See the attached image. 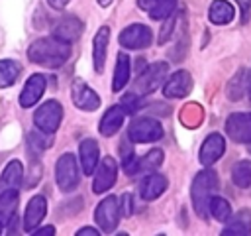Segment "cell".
I'll list each match as a JSON object with an SVG mask.
<instances>
[{
	"instance_id": "cell-36",
	"label": "cell",
	"mask_w": 251,
	"mask_h": 236,
	"mask_svg": "<svg viewBox=\"0 0 251 236\" xmlns=\"http://www.w3.org/2000/svg\"><path fill=\"white\" fill-rule=\"evenodd\" d=\"M69 2H71V0H47V4H49L51 8H55V10H63Z\"/></svg>"
},
{
	"instance_id": "cell-15",
	"label": "cell",
	"mask_w": 251,
	"mask_h": 236,
	"mask_svg": "<svg viewBox=\"0 0 251 236\" xmlns=\"http://www.w3.org/2000/svg\"><path fill=\"white\" fill-rule=\"evenodd\" d=\"M224 151H226V140H224V136H220V134L214 132L200 146L198 159H200L202 165H214L224 155Z\"/></svg>"
},
{
	"instance_id": "cell-25",
	"label": "cell",
	"mask_w": 251,
	"mask_h": 236,
	"mask_svg": "<svg viewBox=\"0 0 251 236\" xmlns=\"http://www.w3.org/2000/svg\"><path fill=\"white\" fill-rule=\"evenodd\" d=\"M16 208H18V191L0 193V224L4 228L14 220Z\"/></svg>"
},
{
	"instance_id": "cell-14",
	"label": "cell",
	"mask_w": 251,
	"mask_h": 236,
	"mask_svg": "<svg viewBox=\"0 0 251 236\" xmlns=\"http://www.w3.org/2000/svg\"><path fill=\"white\" fill-rule=\"evenodd\" d=\"M190 90H192V77H190L188 71H176V73H173L167 79L165 87H163V94L167 98H182Z\"/></svg>"
},
{
	"instance_id": "cell-27",
	"label": "cell",
	"mask_w": 251,
	"mask_h": 236,
	"mask_svg": "<svg viewBox=\"0 0 251 236\" xmlns=\"http://www.w3.org/2000/svg\"><path fill=\"white\" fill-rule=\"evenodd\" d=\"M247 87H249V71L239 69L227 85V98L229 100H239L247 92Z\"/></svg>"
},
{
	"instance_id": "cell-42",
	"label": "cell",
	"mask_w": 251,
	"mask_h": 236,
	"mask_svg": "<svg viewBox=\"0 0 251 236\" xmlns=\"http://www.w3.org/2000/svg\"><path fill=\"white\" fill-rule=\"evenodd\" d=\"M247 94L251 96V73H249V87H247Z\"/></svg>"
},
{
	"instance_id": "cell-30",
	"label": "cell",
	"mask_w": 251,
	"mask_h": 236,
	"mask_svg": "<svg viewBox=\"0 0 251 236\" xmlns=\"http://www.w3.org/2000/svg\"><path fill=\"white\" fill-rule=\"evenodd\" d=\"M208 212L218 220V222H227V218L231 216V206L226 199L222 197H212L208 203Z\"/></svg>"
},
{
	"instance_id": "cell-1",
	"label": "cell",
	"mask_w": 251,
	"mask_h": 236,
	"mask_svg": "<svg viewBox=\"0 0 251 236\" xmlns=\"http://www.w3.org/2000/svg\"><path fill=\"white\" fill-rule=\"evenodd\" d=\"M27 57L29 61L47 67V69H57L67 59L71 57V43L61 41L57 37H39L27 47Z\"/></svg>"
},
{
	"instance_id": "cell-22",
	"label": "cell",
	"mask_w": 251,
	"mask_h": 236,
	"mask_svg": "<svg viewBox=\"0 0 251 236\" xmlns=\"http://www.w3.org/2000/svg\"><path fill=\"white\" fill-rule=\"evenodd\" d=\"M224 234H237V236L251 234V210L241 208L235 212V216H229L227 226L224 228Z\"/></svg>"
},
{
	"instance_id": "cell-23",
	"label": "cell",
	"mask_w": 251,
	"mask_h": 236,
	"mask_svg": "<svg viewBox=\"0 0 251 236\" xmlns=\"http://www.w3.org/2000/svg\"><path fill=\"white\" fill-rule=\"evenodd\" d=\"M208 18L216 26H226L235 18V10L227 0H214L208 10Z\"/></svg>"
},
{
	"instance_id": "cell-6",
	"label": "cell",
	"mask_w": 251,
	"mask_h": 236,
	"mask_svg": "<svg viewBox=\"0 0 251 236\" xmlns=\"http://www.w3.org/2000/svg\"><path fill=\"white\" fill-rule=\"evenodd\" d=\"M120 205H118V199L116 197H106V199H102L100 201V205L96 206V210H94V220H96V224L100 226V230L102 232H114L116 230V226H118V222H120Z\"/></svg>"
},
{
	"instance_id": "cell-28",
	"label": "cell",
	"mask_w": 251,
	"mask_h": 236,
	"mask_svg": "<svg viewBox=\"0 0 251 236\" xmlns=\"http://www.w3.org/2000/svg\"><path fill=\"white\" fill-rule=\"evenodd\" d=\"M22 73V65L12 59H0V88L12 87Z\"/></svg>"
},
{
	"instance_id": "cell-21",
	"label": "cell",
	"mask_w": 251,
	"mask_h": 236,
	"mask_svg": "<svg viewBox=\"0 0 251 236\" xmlns=\"http://www.w3.org/2000/svg\"><path fill=\"white\" fill-rule=\"evenodd\" d=\"M124 118H126V112H124L122 104L110 106V108L104 112L102 120H100V126H98L100 134H102V136H106V138L114 136V134H116V132L122 128V124H124Z\"/></svg>"
},
{
	"instance_id": "cell-9",
	"label": "cell",
	"mask_w": 251,
	"mask_h": 236,
	"mask_svg": "<svg viewBox=\"0 0 251 236\" xmlns=\"http://www.w3.org/2000/svg\"><path fill=\"white\" fill-rule=\"evenodd\" d=\"M153 41V33L147 26L143 24H131L122 30L120 33V43L126 49H145Z\"/></svg>"
},
{
	"instance_id": "cell-26",
	"label": "cell",
	"mask_w": 251,
	"mask_h": 236,
	"mask_svg": "<svg viewBox=\"0 0 251 236\" xmlns=\"http://www.w3.org/2000/svg\"><path fill=\"white\" fill-rule=\"evenodd\" d=\"M129 69H131L129 57L124 51H120L118 57H116V69H114V81H112V88L116 92L122 90L127 85V81H129Z\"/></svg>"
},
{
	"instance_id": "cell-12",
	"label": "cell",
	"mask_w": 251,
	"mask_h": 236,
	"mask_svg": "<svg viewBox=\"0 0 251 236\" xmlns=\"http://www.w3.org/2000/svg\"><path fill=\"white\" fill-rule=\"evenodd\" d=\"M82 22L75 16H67V18H61L53 24V30H51V35L61 39V41H67V43H73L80 37L82 33Z\"/></svg>"
},
{
	"instance_id": "cell-39",
	"label": "cell",
	"mask_w": 251,
	"mask_h": 236,
	"mask_svg": "<svg viewBox=\"0 0 251 236\" xmlns=\"http://www.w3.org/2000/svg\"><path fill=\"white\" fill-rule=\"evenodd\" d=\"M153 4H155V0H137V6H139L141 10H145V12H149Z\"/></svg>"
},
{
	"instance_id": "cell-17",
	"label": "cell",
	"mask_w": 251,
	"mask_h": 236,
	"mask_svg": "<svg viewBox=\"0 0 251 236\" xmlns=\"http://www.w3.org/2000/svg\"><path fill=\"white\" fill-rule=\"evenodd\" d=\"M108 45H110V28L108 26H102L96 31L94 39H92V63H94V71L96 73H102L104 71Z\"/></svg>"
},
{
	"instance_id": "cell-37",
	"label": "cell",
	"mask_w": 251,
	"mask_h": 236,
	"mask_svg": "<svg viewBox=\"0 0 251 236\" xmlns=\"http://www.w3.org/2000/svg\"><path fill=\"white\" fill-rule=\"evenodd\" d=\"M84 234H88V236H98V230L92 228V226H84V228H80V230L76 232V236H84Z\"/></svg>"
},
{
	"instance_id": "cell-32",
	"label": "cell",
	"mask_w": 251,
	"mask_h": 236,
	"mask_svg": "<svg viewBox=\"0 0 251 236\" xmlns=\"http://www.w3.org/2000/svg\"><path fill=\"white\" fill-rule=\"evenodd\" d=\"M120 153H122V167H124V171L127 173V175H131V169H133V163H135V153H133V146H131V142L127 140H124V144L120 146Z\"/></svg>"
},
{
	"instance_id": "cell-2",
	"label": "cell",
	"mask_w": 251,
	"mask_h": 236,
	"mask_svg": "<svg viewBox=\"0 0 251 236\" xmlns=\"http://www.w3.org/2000/svg\"><path fill=\"white\" fill-rule=\"evenodd\" d=\"M218 185H220V179L214 169H204L194 177L190 187V199H192V208L200 218L208 216V203L214 197Z\"/></svg>"
},
{
	"instance_id": "cell-24",
	"label": "cell",
	"mask_w": 251,
	"mask_h": 236,
	"mask_svg": "<svg viewBox=\"0 0 251 236\" xmlns=\"http://www.w3.org/2000/svg\"><path fill=\"white\" fill-rule=\"evenodd\" d=\"M161 163H163V149L155 148V149L147 151L143 157H135L131 175H135V173H151V171H157V167H159Z\"/></svg>"
},
{
	"instance_id": "cell-3",
	"label": "cell",
	"mask_w": 251,
	"mask_h": 236,
	"mask_svg": "<svg viewBox=\"0 0 251 236\" xmlns=\"http://www.w3.org/2000/svg\"><path fill=\"white\" fill-rule=\"evenodd\" d=\"M163 138V126L149 116L135 118L127 128V140L131 144H151Z\"/></svg>"
},
{
	"instance_id": "cell-43",
	"label": "cell",
	"mask_w": 251,
	"mask_h": 236,
	"mask_svg": "<svg viewBox=\"0 0 251 236\" xmlns=\"http://www.w3.org/2000/svg\"><path fill=\"white\" fill-rule=\"evenodd\" d=\"M2 230H4V226H2V224H0V234H2Z\"/></svg>"
},
{
	"instance_id": "cell-4",
	"label": "cell",
	"mask_w": 251,
	"mask_h": 236,
	"mask_svg": "<svg viewBox=\"0 0 251 236\" xmlns=\"http://www.w3.org/2000/svg\"><path fill=\"white\" fill-rule=\"evenodd\" d=\"M55 179H57V185H59V189L63 193H71V191H75L78 187V181H80L78 163H76V157L73 153H63L57 159Z\"/></svg>"
},
{
	"instance_id": "cell-33",
	"label": "cell",
	"mask_w": 251,
	"mask_h": 236,
	"mask_svg": "<svg viewBox=\"0 0 251 236\" xmlns=\"http://www.w3.org/2000/svg\"><path fill=\"white\" fill-rule=\"evenodd\" d=\"M163 28H161V33H159V43H167L173 33H175V28H176V14L171 12L167 18H163Z\"/></svg>"
},
{
	"instance_id": "cell-38",
	"label": "cell",
	"mask_w": 251,
	"mask_h": 236,
	"mask_svg": "<svg viewBox=\"0 0 251 236\" xmlns=\"http://www.w3.org/2000/svg\"><path fill=\"white\" fill-rule=\"evenodd\" d=\"M33 232H35L37 236H39V234H55V226H41V228L37 226Z\"/></svg>"
},
{
	"instance_id": "cell-20",
	"label": "cell",
	"mask_w": 251,
	"mask_h": 236,
	"mask_svg": "<svg viewBox=\"0 0 251 236\" xmlns=\"http://www.w3.org/2000/svg\"><path fill=\"white\" fill-rule=\"evenodd\" d=\"M165 189H167V177L151 171L139 185V197L143 201H155L165 193Z\"/></svg>"
},
{
	"instance_id": "cell-5",
	"label": "cell",
	"mask_w": 251,
	"mask_h": 236,
	"mask_svg": "<svg viewBox=\"0 0 251 236\" xmlns=\"http://www.w3.org/2000/svg\"><path fill=\"white\" fill-rule=\"evenodd\" d=\"M61 120H63V106L59 100L43 102L33 114V122L37 126V130L45 132V134H55L57 128L61 126Z\"/></svg>"
},
{
	"instance_id": "cell-44",
	"label": "cell",
	"mask_w": 251,
	"mask_h": 236,
	"mask_svg": "<svg viewBox=\"0 0 251 236\" xmlns=\"http://www.w3.org/2000/svg\"><path fill=\"white\" fill-rule=\"evenodd\" d=\"M249 153H251V144H249Z\"/></svg>"
},
{
	"instance_id": "cell-19",
	"label": "cell",
	"mask_w": 251,
	"mask_h": 236,
	"mask_svg": "<svg viewBox=\"0 0 251 236\" xmlns=\"http://www.w3.org/2000/svg\"><path fill=\"white\" fill-rule=\"evenodd\" d=\"M22 181H24V165H22V161L14 159L4 167V171L0 175V193L20 191Z\"/></svg>"
},
{
	"instance_id": "cell-41",
	"label": "cell",
	"mask_w": 251,
	"mask_h": 236,
	"mask_svg": "<svg viewBox=\"0 0 251 236\" xmlns=\"http://www.w3.org/2000/svg\"><path fill=\"white\" fill-rule=\"evenodd\" d=\"M112 2H114V0H98V4H100L102 8H108V6L112 4Z\"/></svg>"
},
{
	"instance_id": "cell-40",
	"label": "cell",
	"mask_w": 251,
	"mask_h": 236,
	"mask_svg": "<svg viewBox=\"0 0 251 236\" xmlns=\"http://www.w3.org/2000/svg\"><path fill=\"white\" fill-rule=\"evenodd\" d=\"M135 63H137V67H135V69H137V73H141V71L145 69V59H137Z\"/></svg>"
},
{
	"instance_id": "cell-31",
	"label": "cell",
	"mask_w": 251,
	"mask_h": 236,
	"mask_svg": "<svg viewBox=\"0 0 251 236\" xmlns=\"http://www.w3.org/2000/svg\"><path fill=\"white\" fill-rule=\"evenodd\" d=\"M175 6H176V0H155V4L151 6L147 14L151 20H163L171 12H175Z\"/></svg>"
},
{
	"instance_id": "cell-11",
	"label": "cell",
	"mask_w": 251,
	"mask_h": 236,
	"mask_svg": "<svg viewBox=\"0 0 251 236\" xmlns=\"http://www.w3.org/2000/svg\"><path fill=\"white\" fill-rule=\"evenodd\" d=\"M71 96H73V102L76 108L80 110H86V112H92L100 106V96L96 94V90H92L84 81L80 79H75L73 83V88H71Z\"/></svg>"
},
{
	"instance_id": "cell-34",
	"label": "cell",
	"mask_w": 251,
	"mask_h": 236,
	"mask_svg": "<svg viewBox=\"0 0 251 236\" xmlns=\"http://www.w3.org/2000/svg\"><path fill=\"white\" fill-rule=\"evenodd\" d=\"M120 214H124V216H129L131 212H133V197L129 195V193H124L122 197H120Z\"/></svg>"
},
{
	"instance_id": "cell-35",
	"label": "cell",
	"mask_w": 251,
	"mask_h": 236,
	"mask_svg": "<svg viewBox=\"0 0 251 236\" xmlns=\"http://www.w3.org/2000/svg\"><path fill=\"white\" fill-rule=\"evenodd\" d=\"M239 10H241V16H243V22H247L249 18V12H251V0H235Z\"/></svg>"
},
{
	"instance_id": "cell-7",
	"label": "cell",
	"mask_w": 251,
	"mask_h": 236,
	"mask_svg": "<svg viewBox=\"0 0 251 236\" xmlns=\"http://www.w3.org/2000/svg\"><path fill=\"white\" fill-rule=\"evenodd\" d=\"M94 181H92V191L96 195L106 193L110 187H114L116 177H118V163L114 157H102V161H98L96 169H94Z\"/></svg>"
},
{
	"instance_id": "cell-29",
	"label": "cell",
	"mask_w": 251,
	"mask_h": 236,
	"mask_svg": "<svg viewBox=\"0 0 251 236\" xmlns=\"http://www.w3.org/2000/svg\"><path fill=\"white\" fill-rule=\"evenodd\" d=\"M231 181H233L239 189L251 187V161H247V159L237 161V163L231 167Z\"/></svg>"
},
{
	"instance_id": "cell-18",
	"label": "cell",
	"mask_w": 251,
	"mask_h": 236,
	"mask_svg": "<svg viewBox=\"0 0 251 236\" xmlns=\"http://www.w3.org/2000/svg\"><path fill=\"white\" fill-rule=\"evenodd\" d=\"M78 155H80V167H82V173L86 175H92L98 161H100V149H98V144L92 140V138H86L80 142L78 146Z\"/></svg>"
},
{
	"instance_id": "cell-13",
	"label": "cell",
	"mask_w": 251,
	"mask_h": 236,
	"mask_svg": "<svg viewBox=\"0 0 251 236\" xmlns=\"http://www.w3.org/2000/svg\"><path fill=\"white\" fill-rule=\"evenodd\" d=\"M45 87H47V79L43 75H39V73L31 75L27 79V83L24 85V90L20 94V106L22 108H31L33 104H37L39 98L45 92Z\"/></svg>"
},
{
	"instance_id": "cell-10",
	"label": "cell",
	"mask_w": 251,
	"mask_h": 236,
	"mask_svg": "<svg viewBox=\"0 0 251 236\" xmlns=\"http://www.w3.org/2000/svg\"><path fill=\"white\" fill-rule=\"evenodd\" d=\"M227 136L237 144H251V112H235L226 120Z\"/></svg>"
},
{
	"instance_id": "cell-8",
	"label": "cell",
	"mask_w": 251,
	"mask_h": 236,
	"mask_svg": "<svg viewBox=\"0 0 251 236\" xmlns=\"http://www.w3.org/2000/svg\"><path fill=\"white\" fill-rule=\"evenodd\" d=\"M169 73V65L167 63H155L151 67H145L135 81V90H139L141 94H149L153 90H157V87L163 83V79H167Z\"/></svg>"
},
{
	"instance_id": "cell-16",
	"label": "cell",
	"mask_w": 251,
	"mask_h": 236,
	"mask_svg": "<svg viewBox=\"0 0 251 236\" xmlns=\"http://www.w3.org/2000/svg\"><path fill=\"white\" fill-rule=\"evenodd\" d=\"M47 214V201L43 195H35L27 206H25V212H24V230L25 232H33L39 222L45 218Z\"/></svg>"
}]
</instances>
